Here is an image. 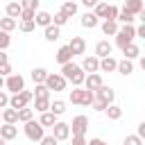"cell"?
Here are the masks:
<instances>
[{"mask_svg":"<svg viewBox=\"0 0 145 145\" xmlns=\"http://www.w3.org/2000/svg\"><path fill=\"white\" fill-rule=\"evenodd\" d=\"M66 82H70L75 88L77 86H82L84 84V77H86V72L79 68V63H75V61H68V63H63L61 66V72H59Z\"/></svg>","mask_w":145,"mask_h":145,"instance_id":"1","label":"cell"},{"mask_svg":"<svg viewBox=\"0 0 145 145\" xmlns=\"http://www.w3.org/2000/svg\"><path fill=\"white\" fill-rule=\"evenodd\" d=\"M134 39H136V27L134 25H120L118 27V32H116V45L122 50L125 45H129V43H134Z\"/></svg>","mask_w":145,"mask_h":145,"instance_id":"2","label":"cell"},{"mask_svg":"<svg viewBox=\"0 0 145 145\" xmlns=\"http://www.w3.org/2000/svg\"><path fill=\"white\" fill-rule=\"evenodd\" d=\"M93 93L91 91H86V88H82V86H77V88H72L70 91V95H68V100L72 102V104H79V106H91V102H93Z\"/></svg>","mask_w":145,"mask_h":145,"instance_id":"3","label":"cell"},{"mask_svg":"<svg viewBox=\"0 0 145 145\" xmlns=\"http://www.w3.org/2000/svg\"><path fill=\"white\" fill-rule=\"evenodd\" d=\"M34 100L32 91H20V93H14L9 95V109H23V106H29V102Z\"/></svg>","mask_w":145,"mask_h":145,"instance_id":"4","label":"cell"},{"mask_svg":"<svg viewBox=\"0 0 145 145\" xmlns=\"http://www.w3.org/2000/svg\"><path fill=\"white\" fill-rule=\"evenodd\" d=\"M25 127H23V131H25V136L29 138V140H34V143H39L43 136H45V127H41L39 125V120H29V122H23Z\"/></svg>","mask_w":145,"mask_h":145,"instance_id":"5","label":"cell"},{"mask_svg":"<svg viewBox=\"0 0 145 145\" xmlns=\"http://www.w3.org/2000/svg\"><path fill=\"white\" fill-rule=\"evenodd\" d=\"M43 84H45V88H48L50 93H52V91H54V93H61V91H66V84H68V82H66L59 72H48V77H45Z\"/></svg>","mask_w":145,"mask_h":145,"instance_id":"6","label":"cell"},{"mask_svg":"<svg viewBox=\"0 0 145 145\" xmlns=\"http://www.w3.org/2000/svg\"><path fill=\"white\" fill-rule=\"evenodd\" d=\"M5 88L14 95V93H20V91H25V77L23 75H18V72H11L9 77H5Z\"/></svg>","mask_w":145,"mask_h":145,"instance_id":"7","label":"cell"},{"mask_svg":"<svg viewBox=\"0 0 145 145\" xmlns=\"http://www.w3.org/2000/svg\"><path fill=\"white\" fill-rule=\"evenodd\" d=\"M86 129H88V118L86 116H75L72 118V122H70V136H84L86 134Z\"/></svg>","mask_w":145,"mask_h":145,"instance_id":"8","label":"cell"},{"mask_svg":"<svg viewBox=\"0 0 145 145\" xmlns=\"http://www.w3.org/2000/svg\"><path fill=\"white\" fill-rule=\"evenodd\" d=\"M52 136H54L57 140H68V138H70V125L57 120V122L52 125Z\"/></svg>","mask_w":145,"mask_h":145,"instance_id":"9","label":"cell"},{"mask_svg":"<svg viewBox=\"0 0 145 145\" xmlns=\"http://www.w3.org/2000/svg\"><path fill=\"white\" fill-rule=\"evenodd\" d=\"M86 75H91V72H100V59L95 57V54H88V57H84V61H82V66H79Z\"/></svg>","mask_w":145,"mask_h":145,"instance_id":"10","label":"cell"},{"mask_svg":"<svg viewBox=\"0 0 145 145\" xmlns=\"http://www.w3.org/2000/svg\"><path fill=\"white\" fill-rule=\"evenodd\" d=\"M100 86H102V77H100V72H91V75H86V77H84V84H82V88H86V91L95 93Z\"/></svg>","mask_w":145,"mask_h":145,"instance_id":"11","label":"cell"},{"mask_svg":"<svg viewBox=\"0 0 145 145\" xmlns=\"http://www.w3.org/2000/svg\"><path fill=\"white\" fill-rule=\"evenodd\" d=\"M93 95H95L97 100L106 102V104H113V100H116V91H113L111 86H104V84H102V86H100V88H97Z\"/></svg>","mask_w":145,"mask_h":145,"instance_id":"12","label":"cell"},{"mask_svg":"<svg viewBox=\"0 0 145 145\" xmlns=\"http://www.w3.org/2000/svg\"><path fill=\"white\" fill-rule=\"evenodd\" d=\"M111 54H113V45H111L109 41L102 39V41L95 43V57H97V59H104V57H111Z\"/></svg>","mask_w":145,"mask_h":145,"instance_id":"13","label":"cell"},{"mask_svg":"<svg viewBox=\"0 0 145 145\" xmlns=\"http://www.w3.org/2000/svg\"><path fill=\"white\" fill-rule=\"evenodd\" d=\"M68 50L72 52V57H75V54H84V52H86V41H84L82 36H72L70 43H68Z\"/></svg>","mask_w":145,"mask_h":145,"instance_id":"14","label":"cell"},{"mask_svg":"<svg viewBox=\"0 0 145 145\" xmlns=\"http://www.w3.org/2000/svg\"><path fill=\"white\" fill-rule=\"evenodd\" d=\"M34 25H39V27H48V25H52V14L39 9V11L34 14Z\"/></svg>","mask_w":145,"mask_h":145,"instance_id":"15","label":"cell"},{"mask_svg":"<svg viewBox=\"0 0 145 145\" xmlns=\"http://www.w3.org/2000/svg\"><path fill=\"white\" fill-rule=\"evenodd\" d=\"M16 136H18V127L2 122V127H0V138H2V140H14Z\"/></svg>","mask_w":145,"mask_h":145,"instance_id":"16","label":"cell"},{"mask_svg":"<svg viewBox=\"0 0 145 145\" xmlns=\"http://www.w3.org/2000/svg\"><path fill=\"white\" fill-rule=\"evenodd\" d=\"M122 9H125V11H129L131 16H138L145 7H143V0H127V2L122 5Z\"/></svg>","mask_w":145,"mask_h":145,"instance_id":"17","label":"cell"},{"mask_svg":"<svg viewBox=\"0 0 145 145\" xmlns=\"http://www.w3.org/2000/svg\"><path fill=\"white\" fill-rule=\"evenodd\" d=\"M100 25V18L93 14V11H86L84 16H82V27H86V29H93V27H97Z\"/></svg>","mask_w":145,"mask_h":145,"instance_id":"18","label":"cell"},{"mask_svg":"<svg viewBox=\"0 0 145 145\" xmlns=\"http://www.w3.org/2000/svg\"><path fill=\"white\" fill-rule=\"evenodd\" d=\"M43 36H45V41L54 43V41H59V36H61V29H59L57 25H48V27H43Z\"/></svg>","mask_w":145,"mask_h":145,"instance_id":"19","label":"cell"},{"mask_svg":"<svg viewBox=\"0 0 145 145\" xmlns=\"http://www.w3.org/2000/svg\"><path fill=\"white\" fill-rule=\"evenodd\" d=\"M54 59H57V63H68V61H72V52L68 50V45H61L59 50H57V54H54Z\"/></svg>","mask_w":145,"mask_h":145,"instance_id":"20","label":"cell"},{"mask_svg":"<svg viewBox=\"0 0 145 145\" xmlns=\"http://www.w3.org/2000/svg\"><path fill=\"white\" fill-rule=\"evenodd\" d=\"M122 54H125V59L134 61L136 57H140V48H138L136 43H129V45H125V48H122Z\"/></svg>","mask_w":145,"mask_h":145,"instance_id":"21","label":"cell"},{"mask_svg":"<svg viewBox=\"0 0 145 145\" xmlns=\"http://www.w3.org/2000/svg\"><path fill=\"white\" fill-rule=\"evenodd\" d=\"M116 66H118V61H116L113 57H104V59H100V72H113Z\"/></svg>","mask_w":145,"mask_h":145,"instance_id":"22","label":"cell"},{"mask_svg":"<svg viewBox=\"0 0 145 145\" xmlns=\"http://www.w3.org/2000/svg\"><path fill=\"white\" fill-rule=\"evenodd\" d=\"M2 122H7V125H18V111L16 109H2Z\"/></svg>","mask_w":145,"mask_h":145,"instance_id":"23","label":"cell"},{"mask_svg":"<svg viewBox=\"0 0 145 145\" xmlns=\"http://www.w3.org/2000/svg\"><path fill=\"white\" fill-rule=\"evenodd\" d=\"M118 23L116 20H102V34L104 36H116V32H118Z\"/></svg>","mask_w":145,"mask_h":145,"instance_id":"24","label":"cell"},{"mask_svg":"<svg viewBox=\"0 0 145 145\" xmlns=\"http://www.w3.org/2000/svg\"><path fill=\"white\" fill-rule=\"evenodd\" d=\"M116 70H118L120 75H125V77H127V75H131V72H134V63H131L129 59H120V61H118V66H116Z\"/></svg>","mask_w":145,"mask_h":145,"instance_id":"25","label":"cell"},{"mask_svg":"<svg viewBox=\"0 0 145 145\" xmlns=\"http://www.w3.org/2000/svg\"><path fill=\"white\" fill-rule=\"evenodd\" d=\"M36 113H43V111H50V97H34V106H32Z\"/></svg>","mask_w":145,"mask_h":145,"instance_id":"26","label":"cell"},{"mask_svg":"<svg viewBox=\"0 0 145 145\" xmlns=\"http://www.w3.org/2000/svg\"><path fill=\"white\" fill-rule=\"evenodd\" d=\"M54 122H57V116H54L52 111H43V113L39 116V125H41V127H52Z\"/></svg>","mask_w":145,"mask_h":145,"instance_id":"27","label":"cell"},{"mask_svg":"<svg viewBox=\"0 0 145 145\" xmlns=\"http://www.w3.org/2000/svg\"><path fill=\"white\" fill-rule=\"evenodd\" d=\"M20 9H23V7H20V2H16V0H14V2H7V7H5L7 16H9V18H14V20L20 16Z\"/></svg>","mask_w":145,"mask_h":145,"instance_id":"28","label":"cell"},{"mask_svg":"<svg viewBox=\"0 0 145 145\" xmlns=\"http://www.w3.org/2000/svg\"><path fill=\"white\" fill-rule=\"evenodd\" d=\"M104 113H106L109 120H120V118H122V109H120L118 104H109V106L104 109Z\"/></svg>","mask_w":145,"mask_h":145,"instance_id":"29","label":"cell"},{"mask_svg":"<svg viewBox=\"0 0 145 145\" xmlns=\"http://www.w3.org/2000/svg\"><path fill=\"white\" fill-rule=\"evenodd\" d=\"M16 27H18V20H14V18H9V16L0 18V29H2V32H7V34H9V32H14Z\"/></svg>","mask_w":145,"mask_h":145,"instance_id":"30","label":"cell"},{"mask_svg":"<svg viewBox=\"0 0 145 145\" xmlns=\"http://www.w3.org/2000/svg\"><path fill=\"white\" fill-rule=\"evenodd\" d=\"M63 16H68V18H72L75 14H77V2H70V0H66L63 5H61V9H59Z\"/></svg>","mask_w":145,"mask_h":145,"instance_id":"31","label":"cell"},{"mask_svg":"<svg viewBox=\"0 0 145 145\" xmlns=\"http://www.w3.org/2000/svg\"><path fill=\"white\" fill-rule=\"evenodd\" d=\"M134 20H136V16H131L129 11H125V9H120V11H118V18H116V23H118V25H131Z\"/></svg>","mask_w":145,"mask_h":145,"instance_id":"32","label":"cell"},{"mask_svg":"<svg viewBox=\"0 0 145 145\" xmlns=\"http://www.w3.org/2000/svg\"><path fill=\"white\" fill-rule=\"evenodd\" d=\"M29 77L34 79V84H43V82H45V77H48V70H45V68H32Z\"/></svg>","mask_w":145,"mask_h":145,"instance_id":"33","label":"cell"},{"mask_svg":"<svg viewBox=\"0 0 145 145\" xmlns=\"http://www.w3.org/2000/svg\"><path fill=\"white\" fill-rule=\"evenodd\" d=\"M50 111H52L54 116L66 113V102H63V100H50Z\"/></svg>","mask_w":145,"mask_h":145,"instance_id":"34","label":"cell"},{"mask_svg":"<svg viewBox=\"0 0 145 145\" xmlns=\"http://www.w3.org/2000/svg\"><path fill=\"white\" fill-rule=\"evenodd\" d=\"M29 120H34V109H29V106L18 109V122H29Z\"/></svg>","mask_w":145,"mask_h":145,"instance_id":"35","label":"cell"},{"mask_svg":"<svg viewBox=\"0 0 145 145\" xmlns=\"http://www.w3.org/2000/svg\"><path fill=\"white\" fill-rule=\"evenodd\" d=\"M106 9H109L106 2H97V5L93 7V14H95L97 18H104V16H106Z\"/></svg>","mask_w":145,"mask_h":145,"instance_id":"36","label":"cell"},{"mask_svg":"<svg viewBox=\"0 0 145 145\" xmlns=\"http://www.w3.org/2000/svg\"><path fill=\"white\" fill-rule=\"evenodd\" d=\"M66 23H68V16H63L61 11H57V14L52 16V25H57V27H63Z\"/></svg>","mask_w":145,"mask_h":145,"instance_id":"37","label":"cell"},{"mask_svg":"<svg viewBox=\"0 0 145 145\" xmlns=\"http://www.w3.org/2000/svg\"><path fill=\"white\" fill-rule=\"evenodd\" d=\"M32 95H34V97H50V91L45 88V84H36V88H34Z\"/></svg>","mask_w":145,"mask_h":145,"instance_id":"38","label":"cell"},{"mask_svg":"<svg viewBox=\"0 0 145 145\" xmlns=\"http://www.w3.org/2000/svg\"><path fill=\"white\" fill-rule=\"evenodd\" d=\"M122 145H143V138H138L136 134H129V136H125Z\"/></svg>","mask_w":145,"mask_h":145,"instance_id":"39","label":"cell"},{"mask_svg":"<svg viewBox=\"0 0 145 145\" xmlns=\"http://www.w3.org/2000/svg\"><path fill=\"white\" fill-rule=\"evenodd\" d=\"M118 11H120V9H118L116 5H109V9H106V16H104V20H116V18H118Z\"/></svg>","mask_w":145,"mask_h":145,"instance_id":"40","label":"cell"},{"mask_svg":"<svg viewBox=\"0 0 145 145\" xmlns=\"http://www.w3.org/2000/svg\"><path fill=\"white\" fill-rule=\"evenodd\" d=\"M18 27H20V32L29 34V32H34V27H36V25H34V20H20V25H18Z\"/></svg>","mask_w":145,"mask_h":145,"instance_id":"41","label":"cell"},{"mask_svg":"<svg viewBox=\"0 0 145 145\" xmlns=\"http://www.w3.org/2000/svg\"><path fill=\"white\" fill-rule=\"evenodd\" d=\"M20 7H23V9H32V11H39V0H20Z\"/></svg>","mask_w":145,"mask_h":145,"instance_id":"42","label":"cell"},{"mask_svg":"<svg viewBox=\"0 0 145 145\" xmlns=\"http://www.w3.org/2000/svg\"><path fill=\"white\" fill-rule=\"evenodd\" d=\"M9 43H11V36H9L7 32H2V29H0V50H7V48H9Z\"/></svg>","mask_w":145,"mask_h":145,"instance_id":"43","label":"cell"},{"mask_svg":"<svg viewBox=\"0 0 145 145\" xmlns=\"http://www.w3.org/2000/svg\"><path fill=\"white\" fill-rule=\"evenodd\" d=\"M91 106L95 109V111H100V113H104V109L109 106L106 102H102V100H97V97H93V102H91Z\"/></svg>","mask_w":145,"mask_h":145,"instance_id":"44","label":"cell"},{"mask_svg":"<svg viewBox=\"0 0 145 145\" xmlns=\"http://www.w3.org/2000/svg\"><path fill=\"white\" fill-rule=\"evenodd\" d=\"M34 14L36 11H32V9H20V16L18 18L20 20H34Z\"/></svg>","mask_w":145,"mask_h":145,"instance_id":"45","label":"cell"},{"mask_svg":"<svg viewBox=\"0 0 145 145\" xmlns=\"http://www.w3.org/2000/svg\"><path fill=\"white\" fill-rule=\"evenodd\" d=\"M14 70H11V63L7 61V63H0V77H9Z\"/></svg>","mask_w":145,"mask_h":145,"instance_id":"46","label":"cell"},{"mask_svg":"<svg viewBox=\"0 0 145 145\" xmlns=\"http://www.w3.org/2000/svg\"><path fill=\"white\" fill-rule=\"evenodd\" d=\"M9 106V93L7 91H0V111Z\"/></svg>","mask_w":145,"mask_h":145,"instance_id":"47","label":"cell"},{"mask_svg":"<svg viewBox=\"0 0 145 145\" xmlns=\"http://www.w3.org/2000/svg\"><path fill=\"white\" fill-rule=\"evenodd\" d=\"M39 143H41V145H59V140H57V138H54L52 134H50V136H43V138H41Z\"/></svg>","mask_w":145,"mask_h":145,"instance_id":"48","label":"cell"},{"mask_svg":"<svg viewBox=\"0 0 145 145\" xmlns=\"http://www.w3.org/2000/svg\"><path fill=\"white\" fill-rule=\"evenodd\" d=\"M136 36H138V39H145V23L136 27Z\"/></svg>","mask_w":145,"mask_h":145,"instance_id":"49","label":"cell"},{"mask_svg":"<svg viewBox=\"0 0 145 145\" xmlns=\"http://www.w3.org/2000/svg\"><path fill=\"white\" fill-rule=\"evenodd\" d=\"M136 136H138V138H145V122H140V125H138V129H136Z\"/></svg>","mask_w":145,"mask_h":145,"instance_id":"50","label":"cell"},{"mask_svg":"<svg viewBox=\"0 0 145 145\" xmlns=\"http://www.w3.org/2000/svg\"><path fill=\"white\" fill-rule=\"evenodd\" d=\"M72 145H86V138L84 136H72Z\"/></svg>","mask_w":145,"mask_h":145,"instance_id":"51","label":"cell"},{"mask_svg":"<svg viewBox=\"0 0 145 145\" xmlns=\"http://www.w3.org/2000/svg\"><path fill=\"white\" fill-rule=\"evenodd\" d=\"M86 145H106L102 138H91V140H86Z\"/></svg>","mask_w":145,"mask_h":145,"instance_id":"52","label":"cell"},{"mask_svg":"<svg viewBox=\"0 0 145 145\" xmlns=\"http://www.w3.org/2000/svg\"><path fill=\"white\" fill-rule=\"evenodd\" d=\"M97 2H100V0H82V5H84V7H88V9H91V7H95Z\"/></svg>","mask_w":145,"mask_h":145,"instance_id":"53","label":"cell"},{"mask_svg":"<svg viewBox=\"0 0 145 145\" xmlns=\"http://www.w3.org/2000/svg\"><path fill=\"white\" fill-rule=\"evenodd\" d=\"M7 61H9V54L5 50H0V63H7Z\"/></svg>","mask_w":145,"mask_h":145,"instance_id":"54","label":"cell"},{"mask_svg":"<svg viewBox=\"0 0 145 145\" xmlns=\"http://www.w3.org/2000/svg\"><path fill=\"white\" fill-rule=\"evenodd\" d=\"M5 88V77H0V91Z\"/></svg>","mask_w":145,"mask_h":145,"instance_id":"55","label":"cell"},{"mask_svg":"<svg viewBox=\"0 0 145 145\" xmlns=\"http://www.w3.org/2000/svg\"><path fill=\"white\" fill-rule=\"evenodd\" d=\"M0 145H7V140H2V138H0Z\"/></svg>","mask_w":145,"mask_h":145,"instance_id":"56","label":"cell"},{"mask_svg":"<svg viewBox=\"0 0 145 145\" xmlns=\"http://www.w3.org/2000/svg\"><path fill=\"white\" fill-rule=\"evenodd\" d=\"M0 120H2V111H0Z\"/></svg>","mask_w":145,"mask_h":145,"instance_id":"57","label":"cell"},{"mask_svg":"<svg viewBox=\"0 0 145 145\" xmlns=\"http://www.w3.org/2000/svg\"><path fill=\"white\" fill-rule=\"evenodd\" d=\"M70 2H75V0H70Z\"/></svg>","mask_w":145,"mask_h":145,"instance_id":"58","label":"cell"}]
</instances>
